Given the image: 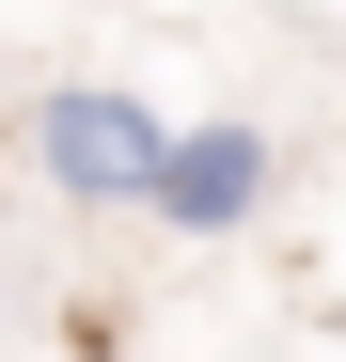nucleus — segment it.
I'll list each match as a JSON object with an SVG mask.
<instances>
[{"label": "nucleus", "instance_id": "1", "mask_svg": "<svg viewBox=\"0 0 346 362\" xmlns=\"http://www.w3.org/2000/svg\"><path fill=\"white\" fill-rule=\"evenodd\" d=\"M32 173L64 205H142L157 221V173H173V110L126 79H47L32 95Z\"/></svg>", "mask_w": 346, "mask_h": 362}, {"label": "nucleus", "instance_id": "2", "mask_svg": "<svg viewBox=\"0 0 346 362\" xmlns=\"http://www.w3.org/2000/svg\"><path fill=\"white\" fill-rule=\"evenodd\" d=\"M268 189H283V142L220 110V127H173V173H157V221H173V236H252V221H268Z\"/></svg>", "mask_w": 346, "mask_h": 362}]
</instances>
